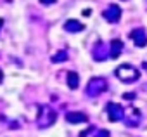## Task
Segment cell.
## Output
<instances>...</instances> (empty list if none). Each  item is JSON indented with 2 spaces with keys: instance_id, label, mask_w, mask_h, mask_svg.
<instances>
[{
  "instance_id": "cell-1",
  "label": "cell",
  "mask_w": 147,
  "mask_h": 137,
  "mask_svg": "<svg viewBox=\"0 0 147 137\" xmlns=\"http://www.w3.org/2000/svg\"><path fill=\"white\" fill-rule=\"evenodd\" d=\"M55 120H57L55 109H52L49 104L38 106V115H36V125H38V128H49L50 125L55 123Z\"/></svg>"
},
{
  "instance_id": "cell-2",
  "label": "cell",
  "mask_w": 147,
  "mask_h": 137,
  "mask_svg": "<svg viewBox=\"0 0 147 137\" xmlns=\"http://www.w3.org/2000/svg\"><path fill=\"white\" fill-rule=\"evenodd\" d=\"M114 75L121 82H126V83H131V82H135V80L140 78V71L137 70V68H133L131 64H121V66H118Z\"/></svg>"
},
{
  "instance_id": "cell-3",
  "label": "cell",
  "mask_w": 147,
  "mask_h": 137,
  "mask_svg": "<svg viewBox=\"0 0 147 137\" xmlns=\"http://www.w3.org/2000/svg\"><path fill=\"white\" fill-rule=\"evenodd\" d=\"M106 90H107V82L104 78H100V77L90 78V82H88V85L85 89V92H87L88 97H97V96H100Z\"/></svg>"
},
{
  "instance_id": "cell-4",
  "label": "cell",
  "mask_w": 147,
  "mask_h": 137,
  "mask_svg": "<svg viewBox=\"0 0 147 137\" xmlns=\"http://www.w3.org/2000/svg\"><path fill=\"white\" fill-rule=\"evenodd\" d=\"M140 120H142L140 109H137V108H133V106H130V108L125 109V118H123V121H125L128 127H137V125L140 123Z\"/></svg>"
},
{
  "instance_id": "cell-5",
  "label": "cell",
  "mask_w": 147,
  "mask_h": 137,
  "mask_svg": "<svg viewBox=\"0 0 147 137\" xmlns=\"http://www.w3.org/2000/svg\"><path fill=\"white\" fill-rule=\"evenodd\" d=\"M106 111H107L109 121H119V120L125 118V109H123V106H119V104H116V102H109V104L106 106Z\"/></svg>"
},
{
  "instance_id": "cell-6",
  "label": "cell",
  "mask_w": 147,
  "mask_h": 137,
  "mask_svg": "<svg viewBox=\"0 0 147 137\" xmlns=\"http://www.w3.org/2000/svg\"><path fill=\"white\" fill-rule=\"evenodd\" d=\"M102 16H104V19H106L107 23H118V21L121 19V9H119L118 4H111V5L102 12Z\"/></svg>"
},
{
  "instance_id": "cell-7",
  "label": "cell",
  "mask_w": 147,
  "mask_h": 137,
  "mask_svg": "<svg viewBox=\"0 0 147 137\" xmlns=\"http://www.w3.org/2000/svg\"><path fill=\"white\" fill-rule=\"evenodd\" d=\"M66 120L69 123H85V121H88V116L82 111H69L66 115Z\"/></svg>"
},
{
  "instance_id": "cell-8",
  "label": "cell",
  "mask_w": 147,
  "mask_h": 137,
  "mask_svg": "<svg viewBox=\"0 0 147 137\" xmlns=\"http://www.w3.org/2000/svg\"><path fill=\"white\" fill-rule=\"evenodd\" d=\"M130 38L135 40V45H138V47H145L147 45V35H145L144 30H133L130 33Z\"/></svg>"
},
{
  "instance_id": "cell-9",
  "label": "cell",
  "mask_w": 147,
  "mask_h": 137,
  "mask_svg": "<svg viewBox=\"0 0 147 137\" xmlns=\"http://www.w3.org/2000/svg\"><path fill=\"white\" fill-rule=\"evenodd\" d=\"M64 30L69 31V33H78V31H83L85 26H83V23H80L78 19H67V21L64 23Z\"/></svg>"
},
{
  "instance_id": "cell-10",
  "label": "cell",
  "mask_w": 147,
  "mask_h": 137,
  "mask_svg": "<svg viewBox=\"0 0 147 137\" xmlns=\"http://www.w3.org/2000/svg\"><path fill=\"white\" fill-rule=\"evenodd\" d=\"M123 52V42L121 40H113L111 42V47H109V57L111 59H118V56Z\"/></svg>"
},
{
  "instance_id": "cell-11",
  "label": "cell",
  "mask_w": 147,
  "mask_h": 137,
  "mask_svg": "<svg viewBox=\"0 0 147 137\" xmlns=\"http://www.w3.org/2000/svg\"><path fill=\"white\" fill-rule=\"evenodd\" d=\"M67 87L71 89V90H75V89H78V85H80V77H78V73L76 71H67Z\"/></svg>"
},
{
  "instance_id": "cell-12",
  "label": "cell",
  "mask_w": 147,
  "mask_h": 137,
  "mask_svg": "<svg viewBox=\"0 0 147 137\" xmlns=\"http://www.w3.org/2000/svg\"><path fill=\"white\" fill-rule=\"evenodd\" d=\"M107 56H109L107 50H106V49L100 45V42H99V43L95 45V49H94V59H95V61H104Z\"/></svg>"
},
{
  "instance_id": "cell-13",
  "label": "cell",
  "mask_w": 147,
  "mask_h": 137,
  "mask_svg": "<svg viewBox=\"0 0 147 137\" xmlns=\"http://www.w3.org/2000/svg\"><path fill=\"white\" fill-rule=\"evenodd\" d=\"M50 61H52V62H64V61H67V52H66V50H59L57 54L52 56Z\"/></svg>"
},
{
  "instance_id": "cell-14",
  "label": "cell",
  "mask_w": 147,
  "mask_h": 137,
  "mask_svg": "<svg viewBox=\"0 0 147 137\" xmlns=\"http://www.w3.org/2000/svg\"><path fill=\"white\" fill-rule=\"evenodd\" d=\"M109 135H111V134H109V130H99L95 137H109Z\"/></svg>"
},
{
  "instance_id": "cell-15",
  "label": "cell",
  "mask_w": 147,
  "mask_h": 137,
  "mask_svg": "<svg viewBox=\"0 0 147 137\" xmlns=\"http://www.w3.org/2000/svg\"><path fill=\"white\" fill-rule=\"evenodd\" d=\"M123 99H126V101H133V99H135V94H133V92H128V94H123Z\"/></svg>"
},
{
  "instance_id": "cell-16",
  "label": "cell",
  "mask_w": 147,
  "mask_h": 137,
  "mask_svg": "<svg viewBox=\"0 0 147 137\" xmlns=\"http://www.w3.org/2000/svg\"><path fill=\"white\" fill-rule=\"evenodd\" d=\"M38 2H40L42 5H50V4H55L57 0H38Z\"/></svg>"
},
{
  "instance_id": "cell-17",
  "label": "cell",
  "mask_w": 147,
  "mask_h": 137,
  "mask_svg": "<svg viewBox=\"0 0 147 137\" xmlns=\"http://www.w3.org/2000/svg\"><path fill=\"white\" fill-rule=\"evenodd\" d=\"M11 128H19V127H18V123H16V121H11Z\"/></svg>"
},
{
  "instance_id": "cell-18",
  "label": "cell",
  "mask_w": 147,
  "mask_h": 137,
  "mask_svg": "<svg viewBox=\"0 0 147 137\" xmlns=\"http://www.w3.org/2000/svg\"><path fill=\"white\" fill-rule=\"evenodd\" d=\"M90 12H92V11H90V9H85V11H83V16H88V14H90Z\"/></svg>"
},
{
  "instance_id": "cell-19",
  "label": "cell",
  "mask_w": 147,
  "mask_h": 137,
  "mask_svg": "<svg viewBox=\"0 0 147 137\" xmlns=\"http://www.w3.org/2000/svg\"><path fill=\"white\" fill-rule=\"evenodd\" d=\"M2 80H4V73H2V70H0V83H2Z\"/></svg>"
},
{
  "instance_id": "cell-20",
  "label": "cell",
  "mask_w": 147,
  "mask_h": 137,
  "mask_svg": "<svg viewBox=\"0 0 147 137\" xmlns=\"http://www.w3.org/2000/svg\"><path fill=\"white\" fill-rule=\"evenodd\" d=\"M2 24H4V19H0V28H2Z\"/></svg>"
}]
</instances>
